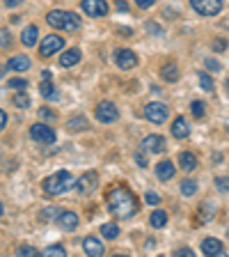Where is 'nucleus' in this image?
<instances>
[{
  "instance_id": "obj_1",
  "label": "nucleus",
  "mask_w": 229,
  "mask_h": 257,
  "mask_svg": "<svg viewBox=\"0 0 229 257\" xmlns=\"http://www.w3.org/2000/svg\"><path fill=\"white\" fill-rule=\"evenodd\" d=\"M108 209L115 218H131L138 214V200L126 186H115L108 193Z\"/></svg>"
},
{
  "instance_id": "obj_2",
  "label": "nucleus",
  "mask_w": 229,
  "mask_h": 257,
  "mask_svg": "<svg viewBox=\"0 0 229 257\" xmlns=\"http://www.w3.org/2000/svg\"><path fill=\"white\" fill-rule=\"evenodd\" d=\"M74 186H76L74 177L67 170H60L44 179V193H48V195H60V193L69 191V188H74Z\"/></svg>"
},
{
  "instance_id": "obj_3",
  "label": "nucleus",
  "mask_w": 229,
  "mask_h": 257,
  "mask_svg": "<svg viewBox=\"0 0 229 257\" xmlns=\"http://www.w3.org/2000/svg\"><path fill=\"white\" fill-rule=\"evenodd\" d=\"M144 117L149 119L151 124H163L167 119V106L160 101H151L144 106Z\"/></svg>"
},
{
  "instance_id": "obj_4",
  "label": "nucleus",
  "mask_w": 229,
  "mask_h": 257,
  "mask_svg": "<svg viewBox=\"0 0 229 257\" xmlns=\"http://www.w3.org/2000/svg\"><path fill=\"white\" fill-rule=\"evenodd\" d=\"M190 7L202 16H215L222 10V0H190Z\"/></svg>"
},
{
  "instance_id": "obj_5",
  "label": "nucleus",
  "mask_w": 229,
  "mask_h": 257,
  "mask_svg": "<svg viewBox=\"0 0 229 257\" xmlns=\"http://www.w3.org/2000/svg\"><path fill=\"white\" fill-rule=\"evenodd\" d=\"M64 46V39L60 37V35H46V39L42 42V46H39V55L42 58H51L53 53H60Z\"/></svg>"
},
{
  "instance_id": "obj_6",
  "label": "nucleus",
  "mask_w": 229,
  "mask_h": 257,
  "mask_svg": "<svg viewBox=\"0 0 229 257\" xmlns=\"http://www.w3.org/2000/svg\"><path fill=\"white\" fill-rule=\"evenodd\" d=\"M117 117H119V110H117V106H115L112 101H101L99 106H96V119H99V122L110 124V122H115Z\"/></svg>"
},
{
  "instance_id": "obj_7",
  "label": "nucleus",
  "mask_w": 229,
  "mask_h": 257,
  "mask_svg": "<svg viewBox=\"0 0 229 257\" xmlns=\"http://www.w3.org/2000/svg\"><path fill=\"white\" fill-rule=\"evenodd\" d=\"M30 136H32V140L44 143V145L55 143V131L51 126H46V124H32V126H30Z\"/></svg>"
},
{
  "instance_id": "obj_8",
  "label": "nucleus",
  "mask_w": 229,
  "mask_h": 257,
  "mask_svg": "<svg viewBox=\"0 0 229 257\" xmlns=\"http://www.w3.org/2000/svg\"><path fill=\"white\" fill-rule=\"evenodd\" d=\"M115 62H117L119 69L128 71L138 64V55H135L133 51H128V48H117V51H115Z\"/></svg>"
},
{
  "instance_id": "obj_9",
  "label": "nucleus",
  "mask_w": 229,
  "mask_h": 257,
  "mask_svg": "<svg viewBox=\"0 0 229 257\" xmlns=\"http://www.w3.org/2000/svg\"><path fill=\"white\" fill-rule=\"evenodd\" d=\"M80 7H83V12H85L87 16H94V19L108 14V3L106 0H83Z\"/></svg>"
},
{
  "instance_id": "obj_10",
  "label": "nucleus",
  "mask_w": 229,
  "mask_h": 257,
  "mask_svg": "<svg viewBox=\"0 0 229 257\" xmlns=\"http://www.w3.org/2000/svg\"><path fill=\"white\" fill-rule=\"evenodd\" d=\"M96 186H99V175H96L94 170L85 172V175H83L78 182H76V188H78L83 195H90V193H94Z\"/></svg>"
},
{
  "instance_id": "obj_11",
  "label": "nucleus",
  "mask_w": 229,
  "mask_h": 257,
  "mask_svg": "<svg viewBox=\"0 0 229 257\" xmlns=\"http://www.w3.org/2000/svg\"><path fill=\"white\" fill-rule=\"evenodd\" d=\"M80 218L76 211H58V225H60V230L64 232H74L76 227H78Z\"/></svg>"
},
{
  "instance_id": "obj_12",
  "label": "nucleus",
  "mask_w": 229,
  "mask_h": 257,
  "mask_svg": "<svg viewBox=\"0 0 229 257\" xmlns=\"http://www.w3.org/2000/svg\"><path fill=\"white\" fill-rule=\"evenodd\" d=\"M142 150L149 152V154H160V152H165V138L163 136H147L142 140Z\"/></svg>"
},
{
  "instance_id": "obj_13",
  "label": "nucleus",
  "mask_w": 229,
  "mask_h": 257,
  "mask_svg": "<svg viewBox=\"0 0 229 257\" xmlns=\"http://www.w3.org/2000/svg\"><path fill=\"white\" fill-rule=\"evenodd\" d=\"M83 250H85V255H90V257H101L103 252H106V246L101 243V239L87 236V239L83 241Z\"/></svg>"
},
{
  "instance_id": "obj_14",
  "label": "nucleus",
  "mask_w": 229,
  "mask_h": 257,
  "mask_svg": "<svg viewBox=\"0 0 229 257\" xmlns=\"http://www.w3.org/2000/svg\"><path fill=\"white\" fill-rule=\"evenodd\" d=\"M202 252H204V255L222 257V255H224V246L220 243L218 239H213V236H211V239H204V241H202Z\"/></svg>"
},
{
  "instance_id": "obj_15",
  "label": "nucleus",
  "mask_w": 229,
  "mask_h": 257,
  "mask_svg": "<svg viewBox=\"0 0 229 257\" xmlns=\"http://www.w3.org/2000/svg\"><path fill=\"white\" fill-rule=\"evenodd\" d=\"M174 163L172 161H160L158 166H156V177H158L160 182H170L172 177H174Z\"/></svg>"
},
{
  "instance_id": "obj_16",
  "label": "nucleus",
  "mask_w": 229,
  "mask_h": 257,
  "mask_svg": "<svg viewBox=\"0 0 229 257\" xmlns=\"http://www.w3.org/2000/svg\"><path fill=\"white\" fill-rule=\"evenodd\" d=\"M170 131H172V136L174 138H188V134H190V128H188V122H186V117H176L174 122H172V126H170Z\"/></svg>"
},
{
  "instance_id": "obj_17",
  "label": "nucleus",
  "mask_w": 229,
  "mask_h": 257,
  "mask_svg": "<svg viewBox=\"0 0 229 257\" xmlns=\"http://www.w3.org/2000/svg\"><path fill=\"white\" fill-rule=\"evenodd\" d=\"M179 166L186 172L195 170V168H197V156L192 154V152H181V154H179Z\"/></svg>"
},
{
  "instance_id": "obj_18",
  "label": "nucleus",
  "mask_w": 229,
  "mask_h": 257,
  "mask_svg": "<svg viewBox=\"0 0 229 257\" xmlns=\"http://www.w3.org/2000/svg\"><path fill=\"white\" fill-rule=\"evenodd\" d=\"M7 69H12V71H28V69H30V60H28L26 55H14V58H10V62H7Z\"/></svg>"
},
{
  "instance_id": "obj_19",
  "label": "nucleus",
  "mask_w": 229,
  "mask_h": 257,
  "mask_svg": "<svg viewBox=\"0 0 229 257\" xmlns=\"http://www.w3.org/2000/svg\"><path fill=\"white\" fill-rule=\"evenodd\" d=\"M64 32H76L80 30V16H76L74 12H64V26H62Z\"/></svg>"
},
{
  "instance_id": "obj_20",
  "label": "nucleus",
  "mask_w": 229,
  "mask_h": 257,
  "mask_svg": "<svg viewBox=\"0 0 229 257\" xmlns=\"http://www.w3.org/2000/svg\"><path fill=\"white\" fill-rule=\"evenodd\" d=\"M78 60H80L78 48H69V51H64V53L60 55V64H62V67H74Z\"/></svg>"
},
{
  "instance_id": "obj_21",
  "label": "nucleus",
  "mask_w": 229,
  "mask_h": 257,
  "mask_svg": "<svg viewBox=\"0 0 229 257\" xmlns=\"http://www.w3.org/2000/svg\"><path fill=\"white\" fill-rule=\"evenodd\" d=\"M37 35H39V30H37V26H28L26 30H23V35H21V44L23 46H35L37 44Z\"/></svg>"
},
{
  "instance_id": "obj_22",
  "label": "nucleus",
  "mask_w": 229,
  "mask_h": 257,
  "mask_svg": "<svg viewBox=\"0 0 229 257\" xmlns=\"http://www.w3.org/2000/svg\"><path fill=\"white\" fill-rule=\"evenodd\" d=\"M160 76H163V80H167V83H174V80H179V69H176V64L165 62L163 67H160Z\"/></svg>"
},
{
  "instance_id": "obj_23",
  "label": "nucleus",
  "mask_w": 229,
  "mask_h": 257,
  "mask_svg": "<svg viewBox=\"0 0 229 257\" xmlns=\"http://www.w3.org/2000/svg\"><path fill=\"white\" fill-rule=\"evenodd\" d=\"M46 21H48V26L62 28V26H64V12H60V10L48 12V14H46Z\"/></svg>"
},
{
  "instance_id": "obj_24",
  "label": "nucleus",
  "mask_w": 229,
  "mask_h": 257,
  "mask_svg": "<svg viewBox=\"0 0 229 257\" xmlns=\"http://www.w3.org/2000/svg\"><path fill=\"white\" fill-rule=\"evenodd\" d=\"M149 223H151V227L160 230V227H165L167 225V214L165 211H154V214L149 216Z\"/></svg>"
},
{
  "instance_id": "obj_25",
  "label": "nucleus",
  "mask_w": 229,
  "mask_h": 257,
  "mask_svg": "<svg viewBox=\"0 0 229 257\" xmlns=\"http://www.w3.org/2000/svg\"><path fill=\"white\" fill-rule=\"evenodd\" d=\"M90 126V124H87V119L85 117H71L69 122H67V128H69V131H85V128Z\"/></svg>"
},
{
  "instance_id": "obj_26",
  "label": "nucleus",
  "mask_w": 229,
  "mask_h": 257,
  "mask_svg": "<svg viewBox=\"0 0 229 257\" xmlns=\"http://www.w3.org/2000/svg\"><path fill=\"white\" fill-rule=\"evenodd\" d=\"M39 92H42L44 99H58V92H55V85L51 80H44L42 85H39Z\"/></svg>"
},
{
  "instance_id": "obj_27",
  "label": "nucleus",
  "mask_w": 229,
  "mask_h": 257,
  "mask_svg": "<svg viewBox=\"0 0 229 257\" xmlns=\"http://www.w3.org/2000/svg\"><path fill=\"white\" fill-rule=\"evenodd\" d=\"M101 236H106V239H117L119 236V227L115 223H106V225H101Z\"/></svg>"
},
{
  "instance_id": "obj_28",
  "label": "nucleus",
  "mask_w": 229,
  "mask_h": 257,
  "mask_svg": "<svg viewBox=\"0 0 229 257\" xmlns=\"http://www.w3.org/2000/svg\"><path fill=\"white\" fill-rule=\"evenodd\" d=\"M12 101H14V106H16V108H28V106H30V94L21 90V92H16Z\"/></svg>"
},
{
  "instance_id": "obj_29",
  "label": "nucleus",
  "mask_w": 229,
  "mask_h": 257,
  "mask_svg": "<svg viewBox=\"0 0 229 257\" xmlns=\"http://www.w3.org/2000/svg\"><path fill=\"white\" fill-rule=\"evenodd\" d=\"M181 193L183 195H188V198L195 195V193H197V184H195V179H183L181 182Z\"/></svg>"
},
{
  "instance_id": "obj_30",
  "label": "nucleus",
  "mask_w": 229,
  "mask_h": 257,
  "mask_svg": "<svg viewBox=\"0 0 229 257\" xmlns=\"http://www.w3.org/2000/svg\"><path fill=\"white\" fill-rule=\"evenodd\" d=\"M199 85H202L204 92H211V90H213V80H211V76H208L206 71H199Z\"/></svg>"
},
{
  "instance_id": "obj_31",
  "label": "nucleus",
  "mask_w": 229,
  "mask_h": 257,
  "mask_svg": "<svg viewBox=\"0 0 229 257\" xmlns=\"http://www.w3.org/2000/svg\"><path fill=\"white\" fill-rule=\"evenodd\" d=\"M44 255H51V257H64V255H67V250H64V246H48L46 250H44Z\"/></svg>"
},
{
  "instance_id": "obj_32",
  "label": "nucleus",
  "mask_w": 229,
  "mask_h": 257,
  "mask_svg": "<svg viewBox=\"0 0 229 257\" xmlns=\"http://www.w3.org/2000/svg\"><path fill=\"white\" fill-rule=\"evenodd\" d=\"M144 202L151 204V207H156V204H160V195L158 193H154V191H147L144 193Z\"/></svg>"
},
{
  "instance_id": "obj_33",
  "label": "nucleus",
  "mask_w": 229,
  "mask_h": 257,
  "mask_svg": "<svg viewBox=\"0 0 229 257\" xmlns=\"http://www.w3.org/2000/svg\"><path fill=\"white\" fill-rule=\"evenodd\" d=\"M7 87H12V90H23V87H28V80L26 78H10Z\"/></svg>"
},
{
  "instance_id": "obj_34",
  "label": "nucleus",
  "mask_w": 229,
  "mask_h": 257,
  "mask_svg": "<svg viewBox=\"0 0 229 257\" xmlns=\"http://www.w3.org/2000/svg\"><path fill=\"white\" fill-rule=\"evenodd\" d=\"M204 101H192L190 103V110H192V115H195V117H204Z\"/></svg>"
},
{
  "instance_id": "obj_35",
  "label": "nucleus",
  "mask_w": 229,
  "mask_h": 257,
  "mask_svg": "<svg viewBox=\"0 0 229 257\" xmlns=\"http://www.w3.org/2000/svg\"><path fill=\"white\" fill-rule=\"evenodd\" d=\"M215 188L220 193H229V177H218L215 179Z\"/></svg>"
},
{
  "instance_id": "obj_36",
  "label": "nucleus",
  "mask_w": 229,
  "mask_h": 257,
  "mask_svg": "<svg viewBox=\"0 0 229 257\" xmlns=\"http://www.w3.org/2000/svg\"><path fill=\"white\" fill-rule=\"evenodd\" d=\"M19 255L37 257V255H39V250H37V248H32V246H21V248H19Z\"/></svg>"
},
{
  "instance_id": "obj_37",
  "label": "nucleus",
  "mask_w": 229,
  "mask_h": 257,
  "mask_svg": "<svg viewBox=\"0 0 229 257\" xmlns=\"http://www.w3.org/2000/svg\"><path fill=\"white\" fill-rule=\"evenodd\" d=\"M147 32H151V35H163V28L154 21H147Z\"/></svg>"
},
{
  "instance_id": "obj_38",
  "label": "nucleus",
  "mask_w": 229,
  "mask_h": 257,
  "mask_svg": "<svg viewBox=\"0 0 229 257\" xmlns=\"http://www.w3.org/2000/svg\"><path fill=\"white\" fill-rule=\"evenodd\" d=\"M12 44V37L7 30H0V46H10Z\"/></svg>"
},
{
  "instance_id": "obj_39",
  "label": "nucleus",
  "mask_w": 229,
  "mask_h": 257,
  "mask_svg": "<svg viewBox=\"0 0 229 257\" xmlns=\"http://www.w3.org/2000/svg\"><path fill=\"white\" fill-rule=\"evenodd\" d=\"M206 69H213V71H220V62L213 58H206Z\"/></svg>"
},
{
  "instance_id": "obj_40",
  "label": "nucleus",
  "mask_w": 229,
  "mask_h": 257,
  "mask_svg": "<svg viewBox=\"0 0 229 257\" xmlns=\"http://www.w3.org/2000/svg\"><path fill=\"white\" fill-rule=\"evenodd\" d=\"M154 3H156V0H135V5H138L140 10H149Z\"/></svg>"
},
{
  "instance_id": "obj_41",
  "label": "nucleus",
  "mask_w": 229,
  "mask_h": 257,
  "mask_svg": "<svg viewBox=\"0 0 229 257\" xmlns=\"http://www.w3.org/2000/svg\"><path fill=\"white\" fill-rule=\"evenodd\" d=\"M39 117H44V119H55V112L48 110V108H42V110H39Z\"/></svg>"
},
{
  "instance_id": "obj_42",
  "label": "nucleus",
  "mask_w": 229,
  "mask_h": 257,
  "mask_svg": "<svg viewBox=\"0 0 229 257\" xmlns=\"http://www.w3.org/2000/svg\"><path fill=\"white\" fill-rule=\"evenodd\" d=\"M174 255L176 257H190L192 250H190V248H179V250H174Z\"/></svg>"
},
{
  "instance_id": "obj_43",
  "label": "nucleus",
  "mask_w": 229,
  "mask_h": 257,
  "mask_svg": "<svg viewBox=\"0 0 229 257\" xmlns=\"http://www.w3.org/2000/svg\"><path fill=\"white\" fill-rule=\"evenodd\" d=\"M135 163H138L140 168H147V159H144L142 152H140V154H135Z\"/></svg>"
},
{
  "instance_id": "obj_44",
  "label": "nucleus",
  "mask_w": 229,
  "mask_h": 257,
  "mask_svg": "<svg viewBox=\"0 0 229 257\" xmlns=\"http://www.w3.org/2000/svg\"><path fill=\"white\" fill-rule=\"evenodd\" d=\"M117 35H122V37H131V35H133V30H131V28H119Z\"/></svg>"
},
{
  "instance_id": "obj_45",
  "label": "nucleus",
  "mask_w": 229,
  "mask_h": 257,
  "mask_svg": "<svg viewBox=\"0 0 229 257\" xmlns=\"http://www.w3.org/2000/svg\"><path fill=\"white\" fill-rule=\"evenodd\" d=\"M224 46H227V44H224L222 39H215V42H213V48H215V51H222Z\"/></svg>"
},
{
  "instance_id": "obj_46",
  "label": "nucleus",
  "mask_w": 229,
  "mask_h": 257,
  "mask_svg": "<svg viewBox=\"0 0 229 257\" xmlns=\"http://www.w3.org/2000/svg\"><path fill=\"white\" fill-rule=\"evenodd\" d=\"M117 10L119 12H128V5L124 3V0H117Z\"/></svg>"
},
{
  "instance_id": "obj_47",
  "label": "nucleus",
  "mask_w": 229,
  "mask_h": 257,
  "mask_svg": "<svg viewBox=\"0 0 229 257\" xmlns=\"http://www.w3.org/2000/svg\"><path fill=\"white\" fill-rule=\"evenodd\" d=\"M5 124H7V115L0 110V131H3V126H5Z\"/></svg>"
},
{
  "instance_id": "obj_48",
  "label": "nucleus",
  "mask_w": 229,
  "mask_h": 257,
  "mask_svg": "<svg viewBox=\"0 0 229 257\" xmlns=\"http://www.w3.org/2000/svg\"><path fill=\"white\" fill-rule=\"evenodd\" d=\"M23 0H5V5L7 7H16V5H21Z\"/></svg>"
},
{
  "instance_id": "obj_49",
  "label": "nucleus",
  "mask_w": 229,
  "mask_h": 257,
  "mask_svg": "<svg viewBox=\"0 0 229 257\" xmlns=\"http://www.w3.org/2000/svg\"><path fill=\"white\" fill-rule=\"evenodd\" d=\"M42 78H44V80H51V71H48V69L42 71Z\"/></svg>"
},
{
  "instance_id": "obj_50",
  "label": "nucleus",
  "mask_w": 229,
  "mask_h": 257,
  "mask_svg": "<svg viewBox=\"0 0 229 257\" xmlns=\"http://www.w3.org/2000/svg\"><path fill=\"white\" fill-rule=\"evenodd\" d=\"M224 90H227V94H229V78L224 80Z\"/></svg>"
},
{
  "instance_id": "obj_51",
  "label": "nucleus",
  "mask_w": 229,
  "mask_h": 257,
  "mask_svg": "<svg viewBox=\"0 0 229 257\" xmlns=\"http://www.w3.org/2000/svg\"><path fill=\"white\" fill-rule=\"evenodd\" d=\"M0 218H3V204H0Z\"/></svg>"
},
{
  "instance_id": "obj_52",
  "label": "nucleus",
  "mask_w": 229,
  "mask_h": 257,
  "mask_svg": "<svg viewBox=\"0 0 229 257\" xmlns=\"http://www.w3.org/2000/svg\"><path fill=\"white\" fill-rule=\"evenodd\" d=\"M0 76H3V69H0Z\"/></svg>"
}]
</instances>
